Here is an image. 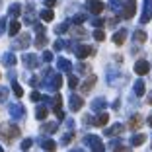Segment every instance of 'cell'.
Returning <instances> with one entry per match:
<instances>
[{
    "label": "cell",
    "mask_w": 152,
    "mask_h": 152,
    "mask_svg": "<svg viewBox=\"0 0 152 152\" xmlns=\"http://www.w3.org/2000/svg\"><path fill=\"white\" fill-rule=\"evenodd\" d=\"M0 137L4 142H12L20 137V127L16 125H10V123H2L0 125Z\"/></svg>",
    "instance_id": "obj_1"
},
{
    "label": "cell",
    "mask_w": 152,
    "mask_h": 152,
    "mask_svg": "<svg viewBox=\"0 0 152 152\" xmlns=\"http://www.w3.org/2000/svg\"><path fill=\"white\" fill-rule=\"evenodd\" d=\"M84 144H86V146H92L94 152H105L103 142L99 140V137H96V134H88V137H84Z\"/></svg>",
    "instance_id": "obj_2"
},
{
    "label": "cell",
    "mask_w": 152,
    "mask_h": 152,
    "mask_svg": "<svg viewBox=\"0 0 152 152\" xmlns=\"http://www.w3.org/2000/svg\"><path fill=\"white\" fill-rule=\"evenodd\" d=\"M134 12H137V2H134V0H129V2H125V6L121 8V16H123L125 20L134 18Z\"/></svg>",
    "instance_id": "obj_3"
},
{
    "label": "cell",
    "mask_w": 152,
    "mask_h": 152,
    "mask_svg": "<svg viewBox=\"0 0 152 152\" xmlns=\"http://www.w3.org/2000/svg\"><path fill=\"white\" fill-rule=\"evenodd\" d=\"M72 51L76 53L78 58H86V57H90V55H96V49H94V47H90V45H76Z\"/></svg>",
    "instance_id": "obj_4"
},
{
    "label": "cell",
    "mask_w": 152,
    "mask_h": 152,
    "mask_svg": "<svg viewBox=\"0 0 152 152\" xmlns=\"http://www.w3.org/2000/svg\"><path fill=\"white\" fill-rule=\"evenodd\" d=\"M61 86H63V76L61 74H51L49 80H47V88H49L51 92H57Z\"/></svg>",
    "instance_id": "obj_5"
},
{
    "label": "cell",
    "mask_w": 152,
    "mask_h": 152,
    "mask_svg": "<svg viewBox=\"0 0 152 152\" xmlns=\"http://www.w3.org/2000/svg\"><path fill=\"white\" fill-rule=\"evenodd\" d=\"M51 103H53V111H55V115H57L58 119H64V111H63V98H61V96H55V98L51 99Z\"/></svg>",
    "instance_id": "obj_6"
},
{
    "label": "cell",
    "mask_w": 152,
    "mask_h": 152,
    "mask_svg": "<svg viewBox=\"0 0 152 152\" xmlns=\"http://www.w3.org/2000/svg\"><path fill=\"white\" fill-rule=\"evenodd\" d=\"M10 115H12L14 119H23V117H26V109H23L22 103H12V105H10Z\"/></svg>",
    "instance_id": "obj_7"
},
{
    "label": "cell",
    "mask_w": 152,
    "mask_h": 152,
    "mask_svg": "<svg viewBox=\"0 0 152 152\" xmlns=\"http://www.w3.org/2000/svg\"><path fill=\"white\" fill-rule=\"evenodd\" d=\"M148 70H150V64H148L146 61H137V63H134V72L139 76L148 74Z\"/></svg>",
    "instance_id": "obj_8"
},
{
    "label": "cell",
    "mask_w": 152,
    "mask_h": 152,
    "mask_svg": "<svg viewBox=\"0 0 152 152\" xmlns=\"http://www.w3.org/2000/svg\"><path fill=\"white\" fill-rule=\"evenodd\" d=\"M103 8H105V4H103L102 0H88V10L92 14H99Z\"/></svg>",
    "instance_id": "obj_9"
},
{
    "label": "cell",
    "mask_w": 152,
    "mask_h": 152,
    "mask_svg": "<svg viewBox=\"0 0 152 152\" xmlns=\"http://www.w3.org/2000/svg\"><path fill=\"white\" fill-rule=\"evenodd\" d=\"M107 121H109V115H107V113H103V111H99L98 115L92 119V123H94L96 127H103V125H107Z\"/></svg>",
    "instance_id": "obj_10"
},
{
    "label": "cell",
    "mask_w": 152,
    "mask_h": 152,
    "mask_svg": "<svg viewBox=\"0 0 152 152\" xmlns=\"http://www.w3.org/2000/svg\"><path fill=\"white\" fill-rule=\"evenodd\" d=\"M23 63H26L27 68H37V66H39V61H37V57H35V55H31V53L23 55Z\"/></svg>",
    "instance_id": "obj_11"
},
{
    "label": "cell",
    "mask_w": 152,
    "mask_h": 152,
    "mask_svg": "<svg viewBox=\"0 0 152 152\" xmlns=\"http://www.w3.org/2000/svg\"><path fill=\"white\" fill-rule=\"evenodd\" d=\"M96 80H98V78H96L94 74H92V76H88V78H86V82L82 84V88H80V90H82V94H88L90 90H92V88L96 86Z\"/></svg>",
    "instance_id": "obj_12"
},
{
    "label": "cell",
    "mask_w": 152,
    "mask_h": 152,
    "mask_svg": "<svg viewBox=\"0 0 152 152\" xmlns=\"http://www.w3.org/2000/svg\"><path fill=\"white\" fill-rule=\"evenodd\" d=\"M150 18H152V0H146V6H144V12H142L140 22L146 23V22H150Z\"/></svg>",
    "instance_id": "obj_13"
},
{
    "label": "cell",
    "mask_w": 152,
    "mask_h": 152,
    "mask_svg": "<svg viewBox=\"0 0 152 152\" xmlns=\"http://www.w3.org/2000/svg\"><path fill=\"white\" fill-rule=\"evenodd\" d=\"M82 105H84V99H82L80 96H70V109L72 111L82 109Z\"/></svg>",
    "instance_id": "obj_14"
},
{
    "label": "cell",
    "mask_w": 152,
    "mask_h": 152,
    "mask_svg": "<svg viewBox=\"0 0 152 152\" xmlns=\"http://www.w3.org/2000/svg\"><path fill=\"white\" fill-rule=\"evenodd\" d=\"M107 107V102L103 98H96L94 102H92V111H102V109Z\"/></svg>",
    "instance_id": "obj_15"
},
{
    "label": "cell",
    "mask_w": 152,
    "mask_h": 152,
    "mask_svg": "<svg viewBox=\"0 0 152 152\" xmlns=\"http://www.w3.org/2000/svg\"><path fill=\"white\" fill-rule=\"evenodd\" d=\"M123 133V125L121 123H115V125H111L109 129H105V134L107 137H117V134Z\"/></svg>",
    "instance_id": "obj_16"
},
{
    "label": "cell",
    "mask_w": 152,
    "mask_h": 152,
    "mask_svg": "<svg viewBox=\"0 0 152 152\" xmlns=\"http://www.w3.org/2000/svg\"><path fill=\"white\" fill-rule=\"evenodd\" d=\"M27 45H29V33H23V35H20L18 41H16V49H26Z\"/></svg>",
    "instance_id": "obj_17"
},
{
    "label": "cell",
    "mask_w": 152,
    "mask_h": 152,
    "mask_svg": "<svg viewBox=\"0 0 152 152\" xmlns=\"http://www.w3.org/2000/svg\"><path fill=\"white\" fill-rule=\"evenodd\" d=\"M57 66H58V70H63V72H70L72 70V64H70V61H68V58H58V61H57Z\"/></svg>",
    "instance_id": "obj_18"
},
{
    "label": "cell",
    "mask_w": 152,
    "mask_h": 152,
    "mask_svg": "<svg viewBox=\"0 0 152 152\" xmlns=\"http://www.w3.org/2000/svg\"><path fill=\"white\" fill-rule=\"evenodd\" d=\"M127 39V31L125 29H119V31H115V35H113V43L115 45H123Z\"/></svg>",
    "instance_id": "obj_19"
},
{
    "label": "cell",
    "mask_w": 152,
    "mask_h": 152,
    "mask_svg": "<svg viewBox=\"0 0 152 152\" xmlns=\"http://www.w3.org/2000/svg\"><path fill=\"white\" fill-rule=\"evenodd\" d=\"M41 146H43V150H47V152L57 150V142L51 140V139H43V140H41Z\"/></svg>",
    "instance_id": "obj_20"
},
{
    "label": "cell",
    "mask_w": 152,
    "mask_h": 152,
    "mask_svg": "<svg viewBox=\"0 0 152 152\" xmlns=\"http://www.w3.org/2000/svg\"><path fill=\"white\" fill-rule=\"evenodd\" d=\"M140 125H142V117H140V115H133V117H131V121H129V127H131L133 131H137Z\"/></svg>",
    "instance_id": "obj_21"
},
{
    "label": "cell",
    "mask_w": 152,
    "mask_h": 152,
    "mask_svg": "<svg viewBox=\"0 0 152 152\" xmlns=\"http://www.w3.org/2000/svg\"><path fill=\"white\" fill-rule=\"evenodd\" d=\"M47 115H49V109L45 107V105H39V107L35 109V117L39 121H43V119H47Z\"/></svg>",
    "instance_id": "obj_22"
},
{
    "label": "cell",
    "mask_w": 152,
    "mask_h": 152,
    "mask_svg": "<svg viewBox=\"0 0 152 152\" xmlns=\"http://www.w3.org/2000/svg\"><path fill=\"white\" fill-rule=\"evenodd\" d=\"M2 63H4L6 66H14V64H16V55L14 53H6L4 57H2Z\"/></svg>",
    "instance_id": "obj_23"
},
{
    "label": "cell",
    "mask_w": 152,
    "mask_h": 152,
    "mask_svg": "<svg viewBox=\"0 0 152 152\" xmlns=\"http://www.w3.org/2000/svg\"><path fill=\"white\" fill-rule=\"evenodd\" d=\"M8 33L10 35H18L20 33V22H16V20H12V22H10V27H8Z\"/></svg>",
    "instance_id": "obj_24"
},
{
    "label": "cell",
    "mask_w": 152,
    "mask_h": 152,
    "mask_svg": "<svg viewBox=\"0 0 152 152\" xmlns=\"http://www.w3.org/2000/svg\"><path fill=\"white\" fill-rule=\"evenodd\" d=\"M39 18L43 20V22H51V20L55 18V14H53V10H49V8H47V10H43V12L39 14Z\"/></svg>",
    "instance_id": "obj_25"
},
{
    "label": "cell",
    "mask_w": 152,
    "mask_h": 152,
    "mask_svg": "<svg viewBox=\"0 0 152 152\" xmlns=\"http://www.w3.org/2000/svg\"><path fill=\"white\" fill-rule=\"evenodd\" d=\"M20 12H22V6H20V4H12V6L8 8V14L12 16V18H18Z\"/></svg>",
    "instance_id": "obj_26"
},
{
    "label": "cell",
    "mask_w": 152,
    "mask_h": 152,
    "mask_svg": "<svg viewBox=\"0 0 152 152\" xmlns=\"http://www.w3.org/2000/svg\"><path fill=\"white\" fill-rule=\"evenodd\" d=\"M144 139H146L144 134H133V139H131V144H133V146H140V144L144 142Z\"/></svg>",
    "instance_id": "obj_27"
},
{
    "label": "cell",
    "mask_w": 152,
    "mask_h": 152,
    "mask_svg": "<svg viewBox=\"0 0 152 152\" xmlns=\"http://www.w3.org/2000/svg\"><path fill=\"white\" fill-rule=\"evenodd\" d=\"M134 94H137V96H144V82L142 80L134 82Z\"/></svg>",
    "instance_id": "obj_28"
},
{
    "label": "cell",
    "mask_w": 152,
    "mask_h": 152,
    "mask_svg": "<svg viewBox=\"0 0 152 152\" xmlns=\"http://www.w3.org/2000/svg\"><path fill=\"white\" fill-rule=\"evenodd\" d=\"M45 45H47V37H45V33L37 35V39H35V47H37V49H43Z\"/></svg>",
    "instance_id": "obj_29"
},
{
    "label": "cell",
    "mask_w": 152,
    "mask_h": 152,
    "mask_svg": "<svg viewBox=\"0 0 152 152\" xmlns=\"http://www.w3.org/2000/svg\"><path fill=\"white\" fill-rule=\"evenodd\" d=\"M134 41H137V43H144V41H146V33H144L142 29H137V31H134Z\"/></svg>",
    "instance_id": "obj_30"
},
{
    "label": "cell",
    "mask_w": 152,
    "mask_h": 152,
    "mask_svg": "<svg viewBox=\"0 0 152 152\" xmlns=\"http://www.w3.org/2000/svg\"><path fill=\"white\" fill-rule=\"evenodd\" d=\"M58 129V125H57V123H45V125H43V133H55V131H57Z\"/></svg>",
    "instance_id": "obj_31"
},
{
    "label": "cell",
    "mask_w": 152,
    "mask_h": 152,
    "mask_svg": "<svg viewBox=\"0 0 152 152\" xmlns=\"http://www.w3.org/2000/svg\"><path fill=\"white\" fill-rule=\"evenodd\" d=\"M12 90H14V94H16V98H22L23 96V90H22V86H20L18 82H12Z\"/></svg>",
    "instance_id": "obj_32"
},
{
    "label": "cell",
    "mask_w": 152,
    "mask_h": 152,
    "mask_svg": "<svg viewBox=\"0 0 152 152\" xmlns=\"http://www.w3.org/2000/svg\"><path fill=\"white\" fill-rule=\"evenodd\" d=\"M66 29H68V23H66V22H64V23H58V26L55 27V31H57L58 35H61V33H64Z\"/></svg>",
    "instance_id": "obj_33"
},
{
    "label": "cell",
    "mask_w": 152,
    "mask_h": 152,
    "mask_svg": "<svg viewBox=\"0 0 152 152\" xmlns=\"http://www.w3.org/2000/svg\"><path fill=\"white\" fill-rule=\"evenodd\" d=\"M92 26L99 29V27H103V26H105V20H102V18H94V20H92Z\"/></svg>",
    "instance_id": "obj_34"
},
{
    "label": "cell",
    "mask_w": 152,
    "mask_h": 152,
    "mask_svg": "<svg viewBox=\"0 0 152 152\" xmlns=\"http://www.w3.org/2000/svg\"><path fill=\"white\" fill-rule=\"evenodd\" d=\"M68 86H70L72 90H74L76 86H78V78H76L74 74H70V76H68Z\"/></svg>",
    "instance_id": "obj_35"
},
{
    "label": "cell",
    "mask_w": 152,
    "mask_h": 152,
    "mask_svg": "<svg viewBox=\"0 0 152 152\" xmlns=\"http://www.w3.org/2000/svg\"><path fill=\"white\" fill-rule=\"evenodd\" d=\"M72 139H74V133H66V134L63 137V139H61V144H68Z\"/></svg>",
    "instance_id": "obj_36"
},
{
    "label": "cell",
    "mask_w": 152,
    "mask_h": 152,
    "mask_svg": "<svg viewBox=\"0 0 152 152\" xmlns=\"http://www.w3.org/2000/svg\"><path fill=\"white\" fill-rule=\"evenodd\" d=\"M53 47H55V51H63L64 47H66V43H64L63 39H58V41H55V45H53Z\"/></svg>",
    "instance_id": "obj_37"
},
{
    "label": "cell",
    "mask_w": 152,
    "mask_h": 152,
    "mask_svg": "<svg viewBox=\"0 0 152 152\" xmlns=\"http://www.w3.org/2000/svg\"><path fill=\"white\" fill-rule=\"evenodd\" d=\"M6 98H8V88L0 86V102H6Z\"/></svg>",
    "instance_id": "obj_38"
},
{
    "label": "cell",
    "mask_w": 152,
    "mask_h": 152,
    "mask_svg": "<svg viewBox=\"0 0 152 152\" xmlns=\"http://www.w3.org/2000/svg\"><path fill=\"white\" fill-rule=\"evenodd\" d=\"M31 144H33V140H31V139L22 140V150H29V148H31Z\"/></svg>",
    "instance_id": "obj_39"
},
{
    "label": "cell",
    "mask_w": 152,
    "mask_h": 152,
    "mask_svg": "<svg viewBox=\"0 0 152 152\" xmlns=\"http://www.w3.org/2000/svg\"><path fill=\"white\" fill-rule=\"evenodd\" d=\"M109 8L111 10H119L121 8V0H109Z\"/></svg>",
    "instance_id": "obj_40"
},
{
    "label": "cell",
    "mask_w": 152,
    "mask_h": 152,
    "mask_svg": "<svg viewBox=\"0 0 152 152\" xmlns=\"http://www.w3.org/2000/svg\"><path fill=\"white\" fill-rule=\"evenodd\" d=\"M94 37H96L98 41H103V39H105V33H103L102 29H96V31H94Z\"/></svg>",
    "instance_id": "obj_41"
},
{
    "label": "cell",
    "mask_w": 152,
    "mask_h": 152,
    "mask_svg": "<svg viewBox=\"0 0 152 152\" xmlns=\"http://www.w3.org/2000/svg\"><path fill=\"white\" fill-rule=\"evenodd\" d=\"M84 20H86V16H84V14H76L74 18H72V22H74V23H82Z\"/></svg>",
    "instance_id": "obj_42"
},
{
    "label": "cell",
    "mask_w": 152,
    "mask_h": 152,
    "mask_svg": "<svg viewBox=\"0 0 152 152\" xmlns=\"http://www.w3.org/2000/svg\"><path fill=\"white\" fill-rule=\"evenodd\" d=\"M43 61L45 63H51V61H53V53H51V51H45L43 53Z\"/></svg>",
    "instance_id": "obj_43"
},
{
    "label": "cell",
    "mask_w": 152,
    "mask_h": 152,
    "mask_svg": "<svg viewBox=\"0 0 152 152\" xmlns=\"http://www.w3.org/2000/svg\"><path fill=\"white\" fill-rule=\"evenodd\" d=\"M84 35H86V31L82 29V27H76L74 29V37H84Z\"/></svg>",
    "instance_id": "obj_44"
},
{
    "label": "cell",
    "mask_w": 152,
    "mask_h": 152,
    "mask_svg": "<svg viewBox=\"0 0 152 152\" xmlns=\"http://www.w3.org/2000/svg\"><path fill=\"white\" fill-rule=\"evenodd\" d=\"M35 31H37V35L45 33V26H43V23H35Z\"/></svg>",
    "instance_id": "obj_45"
},
{
    "label": "cell",
    "mask_w": 152,
    "mask_h": 152,
    "mask_svg": "<svg viewBox=\"0 0 152 152\" xmlns=\"http://www.w3.org/2000/svg\"><path fill=\"white\" fill-rule=\"evenodd\" d=\"M29 98H31L33 102H39V99H41V94H39V92H31V96H29Z\"/></svg>",
    "instance_id": "obj_46"
},
{
    "label": "cell",
    "mask_w": 152,
    "mask_h": 152,
    "mask_svg": "<svg viewBox=\"0 0 152 152\" xmlns=\"http://www.w3.org/2000/svg\"><path fill=\"white\" fill-rule=\"evenodd\" d=\"M45 2V6H47V8H53L55 4H57V0H43Z\"/></svg>",
    "instance_id": "obj_47"
},
{
    "label": "cell",
    "mask_w": 152,
    "mask_h": 152,
    "mask_svg": "<svg viewBox=\"0 0 152 152\" xmlns=\"http://www.w3.org/2000/svg\"><path fill=\"white\" fill-rule=\"evenodd\" d=\"M29 84H31V86H39V78H37V76H33L31 80H29Z\"/></svg>",
    "instance_id": "obj_48"
},
{
    "label": "cell",
    "mask_w": 152,
    "mask_h": 152,
    "mask_svg": "<svg viewBox=\"0 0 152 152\" xmlns=\"http://www.w3.org/2000/svg\"><path fill=\"white\" fill-rule=\"evenodd\" d=\"M105 23H107V26H117V18H111V20H109V22H105Z\"/></svg>",
    "instance_id": "obj_49"
},
{
    "label": "cell",
    "mask_w": 152,
    "mask_h": 152,
    "mask_svg": "<svg viewBox=\"0 0 152 152\" xmlns=\"http://www.w3.org/2000/svg\"><path fill=\"white\" fill-rule=\"evenodd\" d=\"M78 70H80V72H88V66H86V64H80V66H78Z\"/></svg>",
    "instance_id": "obj_50"
},
{
    "label": "cell",
    "mask_w": 152,
    "mask_h": 152,
    "mask_svg": "<svg viewBox=\"0 0 152 152\" xmlns=\"http://www.w3.org/2000/svg\"><path fill=\"white\" fill-rule=\"evenodd\" d=\"M146 102H148V103L152 105V92H150V96H148V99H146Z\"/></svg>",
    "instance_id": "obj_51"
},
{
    "label": "cell",
    "mask_w": 152,
    "mask_h": 152,
    "mask_svg": "<svg viewBox=\"0 0 152 152\" xmlns=\"http://www.w3.org/2000/svg\"><path fill=\"white\" fill-rule=\"evenodd\" d=\"M148 125H150V127H152V115H150V117H148Z\"/></svg>",
    "instance_id": "obj_52"
},
{
    "label": "cell",
    "mask_w": 152,
    "mask_h": 152,
    "mask_svg": "<svg viewBox=\"0 0 152 152\" xmlns=\"http://www.w3.org/2000/svg\"><path fill=\"white\" fill-rule=\"evenodd\" d=\"M70 152H80V150H70Z\"/></svg>",
    "instance_id": "obj_53"
},
{
    "label": "cell",
    "mask_w": 152,
    "mask_h": 152,
    "mask_svg": "<svg viewBox=\"0 0 152 152\" xmlns=\"http://www.w3.org/2000/svg\"><path fill=\"white\" fill-rule=\"evenodd\" d=\"M0 152H4V150H2V146H0Z\"/></svg>",
    "instance_id": "obj_54"
}]
</instances>
